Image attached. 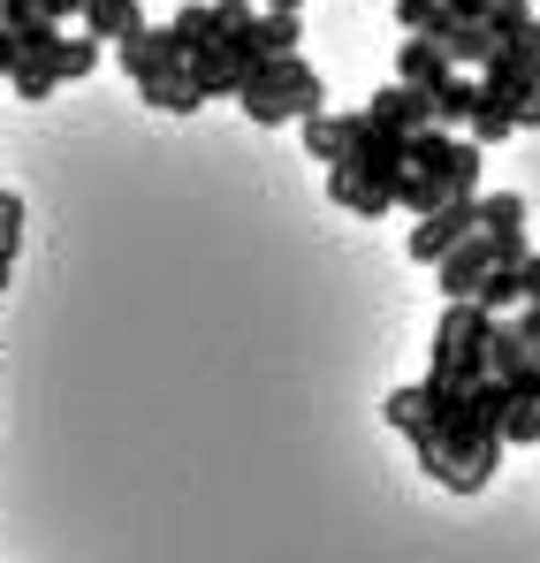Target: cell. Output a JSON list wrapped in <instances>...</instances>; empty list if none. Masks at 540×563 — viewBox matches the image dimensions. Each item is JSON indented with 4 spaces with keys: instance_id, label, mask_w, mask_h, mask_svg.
Masks as SVG:
<instances>
[{
    "instance_id": "cell-1",
    "label": "cell",
    "mask_w": 540,
    "mask_h": 563,
    "mask_svg": "<svg viewBox=\"0 0 540 563\" xmlns=\"http://www.w3.org/2000/svg\"><path fill=\"white\" fill-rule=\"evenodd\" d=\"M404 184V137L381 130L373 114H343V161L328 168V198L351 206V213H388Z\"/></svg>"
},
{
    "instance_id": "cell-2",
    "label": "cell",
    "mask_w": 540,
    "mask_h": 563,
    "mask_svg": "<svg viewBox=\"0 0 540 563\" xmlns=\"http://www.w3.org/2000/svg\"><path fill=\"white\" fill-rule=\"evenodd\" d=\"M480 145L472 137H450L442 122L434 130H419V137H404V184H396V206H411V213H434V206H450V198H472L480 190Z\"/></svg>"
},
{
    "instance_id": "cell-3",
    "label": "cell",
    "mask_w": 540,
    "mask_h": 563,
    "mask_svg": "<svg viewBox=\"0 0 540 563\" xmlns=\"http://www.w3.org/2000/svg\"><path fill=\"white\" fill-rule=\"evenodd\" d=\"M114 54H122V69L137 77L145 107H161V114H190V107L206 99L198 85H190V54H183L176 23H137Z\"/></svg>"
},
{
    "instance_id": "cell-4",
    "label": "cell",
    "mask_w": 540,
    "mask_h": 563,
    "mask_svg": "<svg viewBox=\"0 0 540 563\" xmlns=\"http://www.w3.org/2000/svg\"><path fill=\"white\" fill-rule=\"evenodd\" d=\"M236 99H244L252 122H305V114L328 107V85H320V69L305 54H282V62H260Z\"/></svg>"
},
{
    "instance_id": "cell-5",
    "label": "cell",
    "mask_w": 540,
    "mask_h": 563,
    "mask_svg": "<svg viewBox=\"0 0 540 563\" xmlns=\"http://www.w3.org/2000/svg\"><path fill=\"white\" fill-rule=\"evenodd\" d=\"M487 343H495V312H480L472 297H456V305H442L434 366H427V374L450 380V388H480V380H487Z\"/></svg>"
},
{
    "instance_id": "cell-6",
    "label": "cell",
    "mask_w": 540,
    "mask_h": 563,
    "mask_svg": "<svg viewBox=\"0 0 540 563\" xmlns=\"http://www.w3.org/2000/svg\"><path fill=\"white\" fill-rule=\"evenodd\" d=\"M472 229H480V198H450V206L419 213V229H411V260H419V267H442Z\"/></svg>"
},
{
    "instance_id": "cell-7",
    "label": "cell",
    "mask_w": 540,
    "mask_h": 563,
    "mask_svg": "<svg viewBox=\"0 0 540 563\" xmlns=\"http://www.w3.org/2000/svg\"><path fill=\"white\" fill-rule=\"evenodd\" d=\"M495 267H503V252H495V236H480V229H472V236L456 244L450 260L434 267V275H442V305H456V297H480V282L495 275Z\"/></svg>"
},
{
    "instance_id": "cell-8",
    "label": "cell",
    "mask_w": 540,
    "mask_h": 563,
    "mask_svg": "<svg viewBox=\"0 0 540 563\" xmlns=\"http://www.w3.org/2000/svg\"><path fill=\"white\" fill-rule=\"evenodd\" d=\"M480 236H495L503 267H518V260H526V198H518V190L480 198Z\"/></svg>"
},
{
    "instance_id": "cell-9",
    "label": "cell",
    "mask_w": 540,
    "mask_h": 563,
    "mask_svg": "<svg viewBox=\"0 0 540 563\" xmlns=\"http://www.w3.org/2000/svg\"><path fill=\"white\" fill-rule=\"evenodd\" d=\"M365 114H373L381 130H396V137H419V130H434V99L411 92V85H381V92L365 99Z\"/></svg>"
},
{
    "instance_id": "cell-10",
    "label": "cell",
    "mask_w": 540,
    "mask_h": 563,
    "mask_svg": "<svg viewBox=\"0 0 540 563\" xmlns=\"http://www.w3.org/2000/svg\"><path fill=\"white\" fill-rule=\"evenodd\" d=\"M456 69H450V54L434 46V38H404V54H396V85H411V92H442Z\"/></svg>"
},
{
    "instance_id": "cell-11",
    "label": "cell",
    "mask_w": 540,
    "mask_h": 563,
    "mask_svg": "<svg viewBox=\"0 0 540 563\" xmlns=\"http://www.w3.org/2000/svg\"><path fill=\"white\" fill-rule=\"evenodd\" d=\"M480 99H487V85H480L472 69H456L450 85L434 92V122H442V130H472V114H480Z\"/></svg>"
},
{
    "instance_id": "cell-12",
    "label": "cell",
    "mask_w": 540,
    "mask_h": 563,
    "mask_svg": "<svg viewBox=\"0 0 540 563\" xmlns=\"http://www.w3.org/2000/svg\"><path fill=\"white\" fill-rule=\"evenodd\" d=\"M381 411H388V427H396V434H419V427L434 419V380H411V388H388V404H381Z\"/></svg>"
},
{
    "instance_id": "cell-13",
    "label": "cell",
    "mask_w": 540,
    "mask_h": 563,
    "mask_svg": "<svg viewBox=\"0 0 540 563\" xmlns=\"http://www.w3.org/2000/svg\"><path fill=\"white\" fill-rule=\"evenodd\" d=\"M137 23H145L137 0H85V38H114V46H122Z\"/></svg>"
},
{
    "instance_id": "cell-14",
    "label": "cell",
    "mask_w": 540,
    "mask_h": 563,
    "mask_svg": "<svg viewBox=\"0 0 540 563\" xmlns=\"http://www.w3.org/2000/svg\"><path fill=\"white\" fill-rule=\"evenodd\" d=\"M472 305H480V312H495V320H503V312H518V305H526V275H518V267H495V275L480 282V297H472Z\"/></svg>"
},
{
    "instance_id": "cell-15",
    "label": "cell",
    "mask_w": 540,
    "mask_h": 563,
    "mask_svg": "<svg viewBox=\"0 0 540 563\" xmlns=\"http://www.w3.org/2000/svg\"><path fill=\"white\" fill-rule=\"evenodd\" d=\"M297 130H305V153H312V161H328V168L343 161V114H328V107H320V114H305Z\"/></svg>"
},
{
    "instance_id": "cell-16",
    "label": "cell",
    "mask_w": 540,
    "mask_h": 563,
    "mask_svg": "<svg viewBox=\"0 0 540 563\" xmlns=\"http://www.w3.org/2000/svg\"><path fill=\"white\" fill-rule=\"evenodd\" d=\"M495 434H503V450H526V442H540V404H503L495 411Z\"/></svg>"
},
{
    "instance_id": "cell-17",
    "label": "cell",
    "mask_w": 540,
    "mask_h": 563,
    "mask_svg": "<svg viewBox=\"0 0 540 563\" xmlns=\"http://www.w3.org/2000/svg\"><path fill=\"white\" fill-rule=\"evenodd\" d=\"M252 38H260V54H267V62H282V54H297V38H305V23H297V15H260V23H252Z\"/></svg>"
},
{
    "instance_id": "cell-18",
    "label": "cell",
    "mask_w": 540,
    "mask_h": 563,
    "mask_svg": "<svg viewBox=\"0 0 540 563\" xmlns=\"http://www.w3.org/2000/svg\"><path fill=\"white\" fill-rule=\"evenodd\" d=\"M99 69V38H62V54H54V77L69 85V77H91Z\"/></svg>"
},
{
    "instance_id": "cell-19",
    "label": "cell",
    "mask_w": 540,
    "mask_h": 563,
    "mask_svg": "<svg viewBox=\"0 0 540 563\" xmlns=\"http://www.w3.org/2000/svg\"><path fill=\"white\" fill-rule=\"evenodd\" d=\"M8 85H15V99H46L54 85H62V77H54V62H23V69L8 77Z\"/></svg>"
},
{
    "instance_id": "cell-20",
    "label": "cell",
    "mask_w": 540,
    "mask_h": 563,
    "mask_svg": "<svg viewBox=\"0 0 540 563\" xmlns=\"http://www.w3.org/2000/svg\"><path fill=\"white\" fill-rule=\"evenodd\" d=\"M396 23H404L411 38H427V31L442 23V0H396Z\"/></svg>"
},
{
    "instance_id": "cell-21",
    "label": "cell",
    "mask_w": 540,
    "mask_h": 563,
    "mask_svg": "<svg viewBox=\"0 0 540 563\" xmlns=\"http://www.w3.org/2000/svg\"><path fill=\"white\" fill-rule=\"evenodd\" d=\"M23 62H31V54H23V31H15V23H0V77H15Z\"/></svg>"
},
{
    "instance_id": "cell-22",
    "label": "cell",
    "mask_w": 540,
    "mask_h": 563,
    "mask_svg": "<svg viewBox=\"0 0 540 563\" xmlns=\"http://www.w3.org/2000/svg\"><path fill=\"white\" fill-rule=\"evenodd\" d=\"M442 15H450V23H487L495 0H442Z\"/></svg>"
},
{
    "instance_id": "cell-23",
    "label": "cell",
    "mask_w": 540,
    "mask_h": 563,
    "mask_svg": "<svg viewBox=\"0 0 540 563\" xmlns=\"http://www.w3.org/2000/svg\"><path fill=\"white\" fill-rule=\"evenodd\" d=\"M77 8H85V0H38V23H54V31H62Z\"/></svg>"
},
{
    "instance_id": "cell-24",
    "label": "cell",
    "mask_w": 540,
    "mask_h": 563,
    "mask_svg": "<svg viewBox=\"0 0 540 563\" xmlns=\"http://www.w3.org/2000/svg\"><path fill=\"white\" fill-rule=\"evenodd\" d=\"M518 335H526V351L540 358V305H518Z\"/></svg>"
},
{
    "instance_id": "cell-25",
    "label": "cell",
    "mask_w": 540,
    "mask_h": 563,
    "mask_svg": "<svg viewBox=\"0 0 540 563\" xmlns=\"http://www.w3.org/2000/svg\"><path fill=\"white\" fill-rule=\"evenodd\" d=\"M518 275H526V305H540V252H526V260H518Z\"/></svg>"
},
{
    "instance_id": "cell-26",
    "label": "cell",
    "mask_w": 540,
    "mask_h": 563,
    "mask_svg": "<svg viewBox=\"0 0 540 563\" xmlns=\"http://www.w3.org/2000/svg\"><path fill=\"white\" fill-rule=\"evenodd\" d=\"M518 130H540V77H533V92H526V107H518Z\"/></svg>"
},
{
    "instance_id": "cell-27",
    "label": "cell",
    "mask_w": 540,
    "mask_h": 563,
    "mask_svg": "<svg viewBox=\"0 0 540 563\" xmlns=\"http://www.w3.org/2000/svg\"><path fill=\"white\" fill-rule=\"evenodd\" d=\"M274 15H305V0H267Z\"/></svg>"
},
{
    "instance_id": "cell-28",
    "label": "cell",
    "mask_w": 540,
    "mask_h": 563,
    "mask_svg": "<svg viewBox=\"0 0 540 563\" xmlns=\"http://www.w3.org/2000/svg\"><path fill=\"white\" fill-rule=\"evenodd\" d=\"M0 289H8V267H0Z\"/></svg>"
},
{
    "instance_id": "cell-29",
    "label": "cell",
    "mask_w": 540,
    "mask_h": 563,
    "mask_svg": "<svg viewBox=\"0 0 540 563\" xmlns=\"http://www.w3.org/2000/svg\"><path fill=\"white\" fill-rule=\"evenodd\" d=\"M526 8H533V0H526Z\"/></svg>"
}]
</instances>
